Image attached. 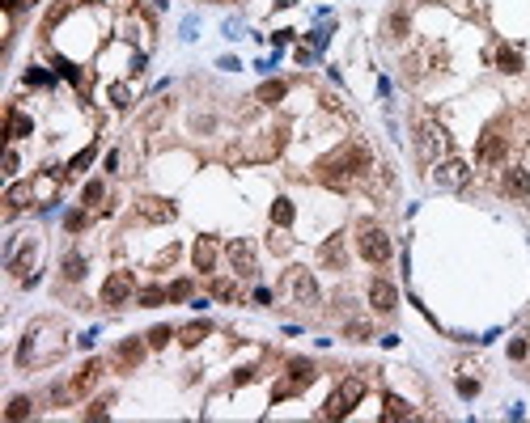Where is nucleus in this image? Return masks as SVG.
<instances>
[{
  "label": "nucleus",
  "mask_w": 530,
  "mask_h": 423,
  "mask_svg": "<svg viewBox=\"0 0 530 423\" xmlns=\"http://www.w3.org/2000/svg\"><path fill=\"white\" fill-rule=\"evenodd\" d=\"M441 127L437 123H424L420 127V140H416V153H420V161H437V153H441Z\"/></svg>",
  "instance_id": "nucleus-10"
},
{
  "label": "nucleus",
  "mask_w": 530,
  "mask_h": 423,
  "mask_svg": "<svg viewBox=\"0 0 530 423\" xmlns=\"http://www.w3.org/2000/svg\"><path fill=\"white\" fill-rule=\"evenodd\" d=\"M386 419H412V406H408L403 398L390 394V398H386Z\"/></svg>",
  "instance_id": "nucleus-23"
},
{
  "label": "nucleus",
  "mask_w": 530,
  "mask_h": 423,
  "mask_svg": "<svg viewBox=\"0 0 530 423\" xmlns=\"http://www.w3.org/2000/svg\"><path fill=\"white\" fill-rule=\"evenodd\" d=\"M229 263H234L238 275H255V250L238 237V241H229Z\"/></svg>",
  "instance_id": "nucleus-12"
},
{
  "label": "nucleus",
  "mask_w": 530,
  "mask_h": 423,
  "mask_svg": "<svg viewBox=\"0 0 530 423\" xmlns=\"http://www.w3.org/2000/svg\"><path fill=\"white\" fill-rule=\"evenodd\" d=\"M26 81H30V85H51V77H47V73H39V68H30Z\"/></svg>",
  "instance_id": "nucleus-34"
},
{
  "label": "nucleus",
  "mask_w": 530,
  "mask_h": 423,
  "mask_svg": "<svg viewBox=\"0 0 530 423\" xmlns=\"http://www.w3.org/2000/svg\"><path fill=\"white\" fill-rule=\"evenodd\" d=\"M386 34H390V39H403V34H408V13H390Z\"/></svg>",
  "instance_id": "nucleus-25"
},
{
  "label": "nucleus",
  "mask_w": 530,
  "mask_h": 423,
  "mask_svg": "<svg viewBox=\"0 0 530 423\" xmlns=\"http://www.w3.org/2000/svg\"><path fill=\"white\" fill-rule=\"evenodd\" d=\"M369 305H374V313H394L399 292H394L390 279H374V284H369Z\"/></svg>",
  "instance_id": "nucleus-9"
},
{
  "label": "nucleus",
  "mask_w": 530,
  "mask_h": 423,
  "mask_svg": "<svg viewBox=\"0 0 530 423\" xmlns=\"http://www.w3.org/2000/svg\"><path fill=\"white\" fill-rule=\"evenodd\" d=\"M115 360H119L123 368H136V364L145 360V343H140V339H123L119 351H115Z\"/></svg>",
  "instance_id": "nucleus-16"
},
{
  "label": "nucleus",
  "mask_w": 530,
  "mask_h": 423,
  "mask_svg": "<svg viewBox=\"0 0 530 423\" xmlns=\"http://www.w3.org/2000/svg\"><path fill=\"white\" fill-rule=\"evenodd\" d=\"M131 292H136V275H131V271H115L102 284V305H123Z\"/></svg>",
  "instance_id": "nucleus-4"
},
{
  "label": "nucleus",
  "mask_w": 530,
  "mask_h": 423,
  "mask_svg": "<svg viewBox=\"0 0 530 423\" xmlns=\"http://www.w3.org/2000/svg\"><path fill=\"white\" fill-rule=\"evenodd\" d=\"M365 398V381H356V377H348L336 394L327 398V406H322V419H344V415H352V406Z\"/></svg>",
  "instance_id": "nucleus-2"
},
{
  "label": "nucleus",
  "mask_w": 530,
  "mask_h": 423,
  "mask_svg": "<svg viewBox=\"0 0 530 423\" xmlns=\"http://www.w3.org/2000/svg\"><path fill=\"white\" fill-rule=\"evenodd\" d=\"M170 339H174V330H170V326H153V330H149V347H165Z\"/></svg>",
  "instance_id": "nucleus-28"
},
{
  "label": "nucleus",
  "mask_w": 530,
  "mask_h": 423,
  "mask_svg": "<svg viewBox=\"0 0 530 423\" xmlns=\"http://www.w3.org/2000/svg\"><path fill=\"white\" fill-rule=\"evenodd\" d=\"M55 73H60L64 81H73V85H81V73H77V64H68V59H55Z\"/></svg>",
  "instance_id": "nucleus-27"
},
{
  "label": "nucleus",
  "mask_w": 530,
  "mask_h": 423,
  "mask_svg": "<svg viewBox=\"0 0 530 423\" xmlns=\"http://www.w3.org/2000/svg\"><path fill=\"white\" fill-rule=\"evenodd\" d=\"M289 292L302 301V305H314V301H318V284H314V275H310V271H289Z\"/></svg>",
  "instance_id": "nucleus-11"
},
{
  "label": "nucleus",
  "mask_w": 530,
  "mask_h": 423,
  "mask_svg": "<svg viewBox=\"0 0 530 423\" xmlns=\"http://www.w3.org/2000/svg\"><path fill=\"white\" fill-rule=\"evenodd\" d=\"M136 212H140V216L149 220V225H165V220H174V203L170 199H157V195H149V199H140L136 203Z\"/></svg>",
  "instance_id": "nucleus-8"
},
{
  "label": "nucleus",
  "mask_w": 530,
  "mask_h": 423,
  "mask_svg": "<svg viewBox=\"0 0 530 423\" xmlns=\"http://www.w3.org/2000/svg\"><path fill=\"white\" fill-rule=\"evenodd\" d=\"M310 381H314V364H310V360H293V364H289V381L276 385V398H293L297 390H306Z\"/></svg>",
  "instance_id": "nucleus-5"
},
{
  "label": "nucleus",
  "mask_w": 530,
  "mask_h": 423,
  "mask_svg": "<svg viewBox=\"0 0 530 423\" xmlns=\"http://www.w3.org/2000/svg\"><path fill=\"white\" fill-rule=\"evenodd\" d=\"M89 161H93V149H81V153H77V157L68 161V173H77V169H85Z\"/></svg>",
  "instance_id": "nucleus-30"
},
{
  "label": "nucleus",
  "mask_w": 530,
  "mask_h": 423,
  "mask_svg": "<svg viewBox=\"0 0 530 423\" xmlns=\"http://www.w3.org/2000/svg\"><path fill=\"white\" fill-rule=\"evenodd\" d=\"M467 178H471V169H467V161H458V157H450V161L437 165V187H446V191L467 187Z\"/></svg>",
  "instance_id": "nucleus-6"
},
{
  "label": "nucleus",
  "mask_w": 530,
  "mask_h": 423,
  "mask_svg": "<svg viewBox=\"0 0 530 423\" xmlns=\"http://www.w3.org/2000/svg\"><path fill=\"white\" fill-rule=\"evenodd\" d=\"M161 301H170V288H157V284H153V288H140V305L153 309V305H161Z\"/></svg>",
  "instance_id": "nucleus-24"
},
{
  "label": "nucleus",
  "mask_w": 530,
  "mask_h": 423,
  "mask_svg": "<svg viewBox=\"0 0 530 423\" xmlns=\"http://www.w3.org/2000/svg\"><path fill=\"white\" fill-rule=\"evenodd\" d=\"M276 5H280V9H289V5H297V0H276Z\"/></svg>",
  "instance_id": "nucleus-40"
},
{
  "label": "nucleus",
  "mask_w": 530,
  "mask_h": 423,
  "mask_svg": "<svg viewBox=\"0 0 530 423\" xmlns=\"http://www.w3.org/2000/svg\"><path fill=\"white\" fill-rule=\"evenodd\" d=\"M318 258H322V267H336V271H340V267H344V258H348V254H344V237H340V233H336V237H327V241H322V250H318Z\"/></svg>",
  "instance_id": "nucleus-15"
},
{
  "label": "nucleus",
  "mask_w": 530,
  "mask_h": 423,
  "mask_svg": "<svg viewBox=\"0 0 530 423\" xmlns=\"http://www.w3.org/2000/svg\"><path fill=\"white\" fill-rule=\"evenodd\" d=\"M284 93H289V85H284V81H268V85H259V93H255V97L272 106V102H280Z\"/></svg>",
  "instance_id": "nucleus-21"
},
{
  "label": "nucleus",
  "mask_w": 530,
  "mask_h": 423,
  "mask_svg": "<svg viewBox=\"0 0 530 423\" xmlns=\"http://www.w3.org/2000/svg\"><path fill=\"white\" fill-rule=\"evenodd\" d=\"M191 258H195V271H212L217 267V241L212 237H200V241H195V250H191Z\"/></svg>",
  "instance_id": "nucleus-14"
},
{
  "label": "nucleus",
  "mask_w": 530,
  "mask_h": 423,
  "mask_svg": "<svg viewBox=\"0 0 530 423\" xmlns=\"http://www.w3.org/2000/svg\"><path fill=\"white\" fill-rule=\"evenodd\" d=\"M505 195H513V199H526L530 195V169H522V165H513V169H505Z\"/></svg>",
  "instance_id": "nucleus-13"
},
{
  "label": "nucleus",
  "mask_w": 530,
  "mask_h": 423,
  "mask_svg": "<svg viewBox=\"0 0 530 423\" xmlns=\"http://www.w3.org/2000/svg\"><path fill=\"white\" fill-rule=\"evenodd\" d=\"M356 245H360V258L365 263H386L390 258V237H386V229H378V225H360V237H356Z\"/></svg>",
  "instance_id": "nucleus-3"
},
{
  "label": "nucleus",
  "mask_w": 530,
  "mask_h": 423,
  "mask_svg": "<svg viewBox=\"0 0 530 423\" xmlns=\"http://www.w3.org/2000/svg\"><path fill=\"white\" fill-rule=\"evenodd\" d=\"M344 330H348L352 339H360V343H365V339H369V326H365V322H348Z\"/></svg>",
  "instance_id": "nucleus-33"
},
{
  "label": "nucleus",
  "mask_w": 530,
  "mask_h": 423,
  "mask_svg": "<svg viewBox=\"0 0 530 423\" xmlns=\"http://www.w3.org/2000/svg\"><path fill=\"white\" fill-rule=\"evenodd\" d=\"M30 131H35V119H26L21 111H9V135L21 140V135H30Z\"/></svg>",
  "instance_id": "nucleus-19"
},
{
  "label": "nucleus",
  "mask_w": 530,
  "mask_h": 423,
  "mask_svg": "<svg viewBox=\"0 0 530 423\" xmlns=\"http://www.w3.org/2000/svg\"><path fill=\"white\" fill-rule=\"evenodd\" d=\"M191 297V279H179V284H170V301H187Z\"/></svg>",
  "instance_id": "nucleus-32"
},
{
  "label": "nucleus",
  "mask_w": 530,
  "mask_h": 423,
  "mask_svg": "<svg viewBox=\"0 0 530 423\" xmlns=\"http://www.w3.org/2000/svg\"><path fill=\"white\" fill-rule=\"evenodd\" d=\"M509 356H513V360L526 356V339H513V343H509Z\"/></svg>",
  "instance_id": "nucleus-37"
},
{
  "label": "nucleus",
  "mask_w": 530,
  "mask_h": 423,
  "mask_svg": "<svg viewBox=\"0 0 530 423\" xmlns=\"http://www.w3.org/2000/svg\"><path fill=\"white\" fill-rule=\"evenodd\" d=\"M64 229H73V233H77V229H85V216H81V212H68V220H64Z\"/></svg>",
  "instance_id": "nucleus-35"
},
{
  "label": "nucleus",
  "mask_w": 530,
  "mask_h": 423,
  "mask_svg": "<svg viewBox=\"0 0 530 423\" xmlns=\"http://www.w3.org/2000/svg\"><path fill=\"white\" fill-rule=\"evenodd\" d=\"M365 169H369L365 144H344V149H336L331 157L318 161V178H322L327 187H348L356 173H365Z\"/></svg>",
  "instance_id": "nucleus-1"
},
{
  "label": "nucleus",
  "mask_w": 530,
  "mask_h": 423,
  "mask_svg": "<svg viewBox=\"0 0 530 423\" xmlns=\"http://www.w3.org/2000/svg\"><path fill=\"white\" fill-rule=\"evenodd\" d=\"M505 135L501 131H496V127H488L484 135H479V149H475V157L484 161V165H496V161H505Z\"/></svg>",
  "instance_id": "nucleus-7"
},
{
  "label": "nucleus",
  "mask_w": 530,
  "mask_h": 423,
  "mask_svg": "<svg viewBox=\"0 0 530 423\" xmlns=\"http://www.w3.org/2000/svg\"><path fill=\"white\" fill-rule=\"evenodd\" d=\"M208 330H212L208 322H191L187 330H179V339H183V347H200V343L208 339Z\"/></svg>",
  "instance_id": "nucleus-17"
},
{
  "label": "nucleus",
  "mask_w": 530,
  "mask_h": 423,
  "mask_svg": "<svg viewBox=\"0 0 530 423\" xmlns=\"http://www.w3.org/2000/svg\"><path fill=\"white\" fill-rule=\"evenodd\" d=\"M496 68L501 73H522V55L513 47H496Z\"/></svg>",
  "instance_id": "nucleus-18"
},
{
  "label": "nucleus",
  "mask_w": 530,
  "mask_h": 423,
  "mask_svg": "<svg viewBox=\"0 0 530 423\" xmlns=\"http://www.w3.org/2000/svg\"><path fill=\"white\" fill-rule=\"evenodd\" d=\"M458 394H462V398H475V394H479V381H471V377H458Z\"/></svg>",
  "instance_id": "nucleus-31"
},
{
  "label": "nucleus",
  "mask_w": 530,
  "mask_h": 423,
  "mask_svg": "<svg viewBox=\"0 0 530 423\" xmlns=\"http://www.w3.org/2000/svg\"><path fill=\"white\" fill-rule=\"evenodd\" d=\"M30 5H35V0H5L9 13H21V9H30Z\"/></svg>",
  "instance_id": "nucleus-38"
},
{
  "label": "nucleus",
  "mask_w": 530,
  "mask_h": 423,
  "mask_svg": "<svg viewBox=\"0 0 530 423\" xmlns=\"http://www.w3.org/2000/svg\"><path fill=\"white\" fill-rule=\"evenodd\" d=\"M5 173H9V178L17 173V153H9V157H5Z\"/></svg>",
  "instance_id": "nucleus-39"
},
{
  "label": "nucleus",
  "mask_w": 530,
  "mask_h": 423,
  "mask_svg": "<svg viewBox=\"0 0 530 423\" xmlns=\"http://www.w3.org/2000/svg\"><path fill=\"white\" fill-rule=\"evenodd\" d=\"M5 415H9V419H26V415H30V398H13Z\"/></svg>",
  "instance_id": "nucleus-29"
},
{
  "label": "nucleus",
  "mask_w": 530,
  "mask_h": 423,
  "mask_svg": "<svg viewBox=\"0 0 530 423\" xmlns=\"http://www.w3.org/2000/svg\"><path fill=\"white\" fill-rule=\"evenodd\" d=\"M212 297H221V301H238V284H229V279H212Z\"/></svg>",
  "instance_id": "nucleus-26"
},
{
  "label": "nucleus",
  "mask_w": 530,
  "mask_h": 423,
  "mask_svg": "<svg viewBox=\"0 0 530 423\" xmlns=\"http://www.w3.org/2000/svg\"><path fill=\"white\" fill-rule=\"evenodd\" d=\"M64 279H73V284L85 279V258L81 254H64Z\"/></svg>",
  "instance_id": "nucleus-22"
},
{
  "label": "nucleus",
  "mask_w": 530,
  "mask_h": 423,
  "mask_svg": "<svg viewBox=\"0 0 530 423\" xmlns=\"http://www.w3.org/2000/svg\"><path fill=\"white\" fill-rule=\"evenodd\" d=\"M424 5H433V0H424Z\"/></svg>",
  "instance_id": "nucleus-41"
},
{
  "label": "nucleus",
  "mask_w": 530,
  "mask_h": 423,
  "mask_svg": "<svg viewBox=\"0 0 530 423\" xmlns=\"http://www.w3.org/2000/svg\"><path fill=\"white\" fill-rule=\"evenodd\" d=\"M98 199H102V182H89L85 187V203H98Z\"/></svg>",
  "instance_id": "nucleus-36"
},
{
  "label": "nucleus",
  "mask_w": 530,
  "mask_h": 423,
  "mask_svg": "<svg viewBox=\"0 0 530 423\" xmlns=\"http://www.w3.org/2000/svg\"><path fill=\"white\" fill-rule=\"evenodd\" d=\"M272 220H276L280 229H289V225H293V199H284V195H280V199L272 203Z\"/></svg>",
  "instance_id": "nucleus-20"
}]
</instances>
